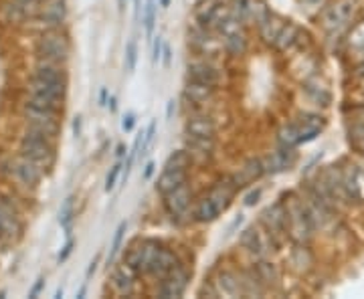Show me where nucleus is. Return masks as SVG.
<instances>
[{
  "label": "nucleus",
  "mask_w": 364,
  "mask_h": 299,
  "mask_svg": "<svg viewBox=\"0 0 364 299\" xmlns=\"http://www.w3.org/2000/svg\"><path fill=\"white\" fill-rule=\"evenodd\" d=\"M263 174H265L263 160H259V158H251V160H247V162L243 164V168H239V172H237L235 176H231V180H233L237 188H241V186H247V184L259 180Z\"/></svg>",
  "instance_id": "aec40b11"
},
{
  "label": "nucleus",
  "mask_w": 364,
  "mask_h": 299,
  "mask_svg": "<svg viewBox=\"0 0 364 299\" xmlns=\"http://www.w3.org/2000/svg\"><path fill=\"white\" fill-rule=\"evenodd\" d=\"M299 39V28L296 25H291V23H286V25L282 26V31H279V35H277V39H275V47L279 49V51H287L289 47H294Z\"/></svg>",
  "instance_id": "bb28decb"
},
{
  "label": "nucleus",
  "mask_w": 364,
  "mask_h": 299,
  "mask_svg": "<svg viewBox=\"0 0 364 299\" xmlns=\"http://www.w3.org/2000/svg\"><path fill=\"white\" fill-rule=\"evenodd\" d=\"M261 224L265 227V231L272 234L273 239L277 234L287 233V214L286 207L282 202L273 205V207H267L261 214Z\"/></svg>",
  "instance_id": "ddd939ff"
},
{
  "label": "nucleus",
  "mask_w": 364,
  "mask_h": 299,
  "mask_svg": "<svg viewBox=\"0 0 364 299\" xmlns=\"http://www.w3.org/2000/svg\"><path fill=\"white\" fill-rule=\"evenodd\" d=\"M107 105H109V109H112V112H116V109H117L116 95H109V99H107Z\"/></svg>",
  "instance_id": "3c124183"
},
{
  "label": "nucleus",
  "mask_w": 364,
  "mask_h": 299,
  "mask_svg": "<svg viewBox=\"0 0 364 299\" xmlns=\"http://www.w3.org/2000/svg\"><path fill=\"white\" fill-rule=\"evenodd\" d=\"M356 13V0H336L326 9L322 16V26L328 35H340L350 26L352 18Z\"/></svg>",
  "instance_id": "39448f33"
},
{
  "label": "nucleus",
  "mask_w": 364,
  "mask_h": 299,
  "mask_svg": "<svg viewBox=\"0 0 364 299\" xmlns=\"http://www.w3.org/2000/svg\"><path fill=\"white\" fill-rule=\"evenodd\" d=\"M294 162H296L294 148H282L277 152H272L269 156L263 160V168H265V172L277 174V172H284V170L291 168Z\"/></svg>",
  "instance_id": "6ab92c4d"
},
{
  "label": "nucleus",
  "mask_w": 364,
  "mask_h": 299,
  "mask_svg": "<svg viewBox=\"0 0 364 299\" xmlns=\"http://www.w3.org/2000/svg\"><path fill=\"white\" fill-rule=\"evenodd\" d=\"M126 154H128V150H126V146H124V143H119V146H117V148H116V156H117V160H124V156H126Z\"/></svg>",
  "instance_id": "8fccbe9b"
},
{
  "label": "nucleus",
  "mask_w": 364,
  "mask_h": 299,
  "mask_svg": "<svg viewBox=\"0 0 364 299\" xmlns=\"http://www.w3.org/2000/svg\"><path fill=\"white\" fill-rule=\"evenodd\" d=\"M188 180V170H176V168H164L162 174L158 176L156 190L164 196L170 190L178 188L182 184Z\"/></svg>",
  "instance_id": "412c9836"
},
{
  "label": "nucleus",
  "mask_w": 364,
  "mask_h": 299,
  "mask_svg": "<svg viewBox=\"0 0 364 299\" xmlns=\"http://www.w3.org/2000/svg\"><path fill=\"white\" fill-rule=\"evenodd\" d=\"M119 9H124V0H119Z\"/></svg>",
  "instance_id": "4d7b16f0"
},
{
  "label": "nucleus",
  "mask_w": 364,
  "mask_h": 299,
  "mask_svg": "<svg viewBox=\"0 0 364 299\" xmlns=\"http://www.w3.org/2000/svg\"><path fill=\"white\" fill-rule=\"evenodd\" d=\"M124 63H126V71L134 73V69L138 65V43L134 39L126 45V59H124Z\"/></svg>",
  "instance_id": "c9c22d12"
},
{
  "label": "nucleus",
  "mask_w": 364,
  "mask_h": 299,
  "mask_svg": "<svg viewBox=\"0 0 364 299\" xmlns=\"http://www.w3.org/2000/svg\"><path fill=\"white\" fill-rule=\"evenodd\" d=\"M284 25H286V21H282L277 14H273V13L269 14V18H267L263 25H259V33H261V37H263V40H265L267 45H273Z\"/></svg>",
  "instance_id": "cd10ccee"
},
{
  "label": "nucleus",
  "mask_w": 364,
  "mask_h": 299,
  "mask_svg": "<svg viewBox=\"0 0 364 299\" xmlns=\"http://www.w3.org/2000/svg\"><path fill=\"white\" fill-rule=\"evenodd\" d=\"M154 170H156V164L150 160V162L146 164V168H144V174H142L144 180H150V178H152V174H154Z\"/></svg>",
  "instance_id": "c03bdc74"
},
{
  "label": "nucleus",
  "mask_w": 364,
  "mask_h": 299,
  "mask_svg": "<svg viewBox=\"0 0 364 299\" xmlns=\"http://www.w3.org/2000/svg\"><path fill=\"white\" fill-rule=\"evenodd\" d=\"M287 214V231L291 233V237L298 241V243H304L312 237L314 231V219L310 214V210L304 207L301 202H294L286 207Z\"/></svg>",
  "instance_id": "423d86ee"
},
{
  "label": "nucleus",
  "mask_w": 364,
  "mask_h": 299,
  "mask_svg": "<svg viewBox=\"0 0 364 299\" xmlns=\"http://www.w3.org/2000/svg\"><path fill=\"white\" fill-rule=\"evenodd\" d=\"M158 281H160L156 289L158 298H182L184 291H186V287H188V281H191V273H188V269L184 265L178 263L172 271H168V273L164 275L162 279H158Z\"/></svg>",
  "instance_id": "0eeeda50"
},
{
  "label": "nucleus",
  "mask_w": 364,
  "mask_h": 299,
  "mask_svg": "<svg viewBox=\"0 0 364 299\" xmlns=\"http://www.w3.org/2000/svg\"><path fill=\"white\" fill-rule=\"evenodd\" d=\"M81 124H83L81 116H77L75 119H73V136H75V138H79V136H81Z\"/></svg>",
  "instance_id": "de8ad7c7"
},
{
  "label": "nucleus",
  "mask_w": 364,
  "mask_h": 299,
  "mask_svg": "<svg viewBox=\"0 0 364 299\" xmlns=\"http://www.w3.org/2000/svg\"><path fill=\"white\" fill-rule=\"evenodd\" d=\"M162 47H164V40L158 35V37H154V45H152V63H158V61H160V57H162Z\"/></svg>",
  "instance_id": "58836bf2"
},
{
  "label": "nucleus",
  "mask_w": 364,
  "mask_h": 299,
  "mask_svg": "<svg viewBox=\"0 0 364 299\" xmlns=\"http://www.w3.org/2000/svg\"><path fill=\"white\" fill-rule=\"evenodd\" d=\"M21 2H31V4H41L43 0H21Z\"/></svg>",
  "instance_id": "6e6d98bb"
},
{
  "label": "nucleus",
  "mask_w": 364,
  "mask_h": 299,
  "mask_svg": "<svg viewBox=\"0 0 364 299\" xmlns=\"http://www.w3.org/2000/svg\"><path fill=\"white\" fill-rule=\"evenodd\" d=\"M28 95H39V97H49V99H61L65 102L67 83H55V81H45L39 77H31L26 83Z\"/></svg>",
  "instance_id": "9b49d317"
},
{
  "label": "nucleus",
  "mask_w": 364,
  "mask_h": 299,
  "mask_svg": "<svg viewBox=\"0 0 364 299\" xmlns=\"http://www.w3.org/2000/svg\"><path fill=\"white\" fill-rule=\"evenodd\" d=\"M107 99H109V92H107V87H102L100 89V107H105Z\"/></svg>",
  "instance_id": "a18cd8bd"
},
{
  "label": "nucleus",
  "mask_w": 364,
  "mask_h": 299,
  "mask_svg": "<svg viewBox=\"0 0 364 299\" xmlns=\"http://www.w3.org/2000/svg\"><path fill=\"white\" fill-rule=\"evenodd\" d=\"M191 162H193V158H191V154H188L186 150H176V152H172V154L168 156L166 164H164V168L188 170Z\"/></svg>",
  "instance_id": "473e14b6"
},
{
  "label": "nucleus",
  "mask_w": 364,
  "mask_h": 299,
  "mask_svg": "<svg viewBox=\"0 0 364 299\" xmlns=\"http://www.w3.org/2000/svg\"><path fill=\"white\" fill-rule=\"evenodd\" d=\"M100 257H102V255H97V257H95V259L90 263V269H87V279H90L91 275L95 273V269H97V265H100Z\"/></svg>",
  "instance_id": "09e8293b"
},
{
  "label": "nucleus",
  "mask_w": 364,
  "mask_h": 299,
  "mask_svg": "<svg viewBox=\"0 0 364 299\" xmlns=\"http://www.w3.org/2000/svg\"><path fill=\"white\" fill-rule=\"evenodd\" d=\"M239 245L251 253L255 259H265L269 255L273 245V237L267 231H261L259 227H247L243 234L239 237Z\"/></svg>",
  "instance_id": "6e6552de"
},
{
  "label": "nucleus",
  "mask_w": 364,
  "mask_h": 299,
  "mask_svg": "<svg viewBox=\"0 0 364 299\" xmlns=\"http://www.w3.org/2000/svg\"><path fill=\"white\" fill-rule=\"evenodd\" d=\"M178 265V259H176V255L166 247H160L158 245L156 253H154V259L150 263V269H148V275H154L158 279H162L164 275L172 271L174 267Z\"/></svg>",
  "instance_id": "a211bd4d"
},
{
  "label": "nucleus",
  "mask_w": 364,
  "mask_h": 299,
  "mask_svg": "<svg viewBox=\"0 0 364 299\" xmlns=\"http://www.w3.org/2000/svg\"><path fill=\"white\" fill-rule=\"evenodd\" d=\"M174 114H176V102H174V99H170L168 105H166V119L170 121Z\"/></svg>",
  "instance_id": "49530a36"
},
{
  "label": "nucleus",
  "mask_w": 364,
  "mask_h": 299,
  "mask_svg": "<svg viewBox=\"0 0 364 299\" xmlns=\"http://www.w3.org/2000/svg\"><path fill=\"white\" fill-rule=\"evenodd\" d=\"M43 287H45V277H39V279H37V283L33 286V289H31V291H28V298H37Z\"/></svg>",
  "instance_id": "37998d69"
},
{
  "label": "nucleus",
  "mask_w": 364,
  "mask_h": 299,
  "mask_svg": "<svg viewBox=\"0 0 364 299\" xmlns=\"http://www.w3.org/2000/svg\"><path fill=\"white\" fill-rule=\"evenodd\" d=\"M186 79L195 81V83H205V85L217 87L221 81V75H219V69L207 63V61H193L186 67Z\"/></svg>",
  "instance_id": "dca6fc26"
},
{
  "label": "nucleus",
  "mask_w": 364,
  "mask_h": 299,
  "mask_svg": "<svg viewBox=\"0 0 364 299\" xmlns=\"http://www.w3.org/2000/svg\"><path fill=\"white\" fill-rule=\"evenodd\" d=\"M75 245H77V241L69 234L65 241V245H63V249H61V253L57 255V263L61 265V263H65L67 259H69V255L73 253V249H75Z\"/></svg>",
  "instance_id": "4c0bfd02"
},
{
  "label": "nucleus",
  "mask_w": 364,
  "mask_h": 299,
  "mask_svg": "<svg viewBox=\"0 0 364 299\" xmlns=\"http://www.w3.org/2000/svg\"><path fill=\"white\" fill-rule=\"evenodd\" d=\"M294 126H296V131H298L299 143H306L310 142V140H314V138L322 131L324 121H322V117L318 116H306L301 117L299 121H296Z\"/></svg>",
  "instance_id": "5701e85b"
},
{
  "label": "nucleus",
  "mask_w": 364,
  "mask_h": 299,
  "mask_svg": "<svg viewBox=\"0 0 364 299\" xmlns=\"http://www.w3.org/2000/svg\"><path fill=\"white\" fill-rule=\"evenodd\" d=\"M142 251H144V241H138L134 243L128 251H126V257H124V263L126 267L132 269L134 273H138V267H140V259H142Z\"/></svg>",
  "instance_id": "2f4dec72"
},
{
  "label": "nucleus",
  "mask_w": 364,
  "mask_h": 299,
  "mask_svg": "<svg viewBox=\"0 0 364 299\" xmlns=\"http://www.w3.org/2000/svg\"><path fill=\"white\" fill-rule=\"evenodd\" d=\"M156 130H158V121L156 119H152V121L148 124V128L144 130L142 148H140V158L146 156L148 148H150V146H152V142H154V138H156Z\"/></svg>",
  "instance_id": "f704fd0d"
},
{
  "label": "nucleus",
  "mask_w": 364,
  "mask_h": 299,
  "mask_svg": "<svg viewBox=\"0 0 364 299\" xmlns=\"http://www.w3.org/2000/svg\"><path fill=\"white\" fill-rule=\"evenodd\" d=\"M13 170L16 180L21 184H25V186H28V188L39 186L41 180H43V176H45V170L41 168V166H37L35 162H31V160H26V158L23 156L14 162Z\"/></svg>",
  "instance_id": "2eb2a0df"
},
{
  "label": "nucleus",
  "mask_w": 364,
  "mask_h": 299,
  "mask_svg": "<svg viewBox=\"0 0 364 299\" xmlns=\"http://www.w3.org/2000/svg\"><path fill=\"white\" fill-rule=\"evenodd\" d=\"M122 168H124V162H122V160H117L116 164L109 168L107 176H105V192H112V190L116 188L117 178H119V174H122Z\"/></svg>",
  "instance_id": "e433bc0d"
},
{
  "label": "nucleus",
  "mask_w": 364,
  "mask_h": 299,
  "mask_svg": "<svg viewBox=\"0 0 364 299\" xmlns=\"http://www.w3.org/2000/svg\"><path fill=\"white\" fill-rule=\"evenodd\" d=\"M186 136H196V138H215L217 136V124L208 116H193L188 117L186 126Z\"/></svg>",
  "instance_id": "4be33fe9"
},
{
  "label": "nucleus",
  "mask_w": 364,
  "mask_h": 299,
  "mask_svg": "<svg viewBox=\"0 0 364 299\" xmlns=\"http://www.w3.org/2000/svg\"><path fill=\"white\" fill-rule=\"evenodd\" d=\"M67 0H43L39 14L33 21H39L41 28H61L67 21Z\"/></svg>",
  "instance_id": "9d476101"
},
{
  "label": "nucleus",
  "mask_w": 364,
  "mask_h": 299,
  "mask_svg": "<svg viewBox=\"0 0 364 299\" xmlns=\"http://www.w3.org/2000/svg\"><path fill=\"white\" fill-rule=\"evenodd\" d=\"M85 289H87V286L83 283V286H81V289H79V291H77V295H75V298H77V299L85 298Z\"/></svg>",
  "instance_id": "603ef678"
},
{
  "label": "nucleus",
  "mask_w": 364,
  "mask_h": 299,
  "mask_svg": "<svg viewBox=\"0 0 364 299\" xmlns=\"http://www.w3.org/2000/svg\"><path fill=\"white\" fill-rule=\"evenodd\" d=\"M63 293H65V289H63V287H59V289H57V293H55V298L61 299L63 298Z\"/></svg>",
  "instance_id": "5fc2aeb1"
},
{
  "label": "nucleus",
  "mask_w": 364,
  "mask_h": 299,
  "mask_svg": "<svg viewBox=\"0 0 364 299\" xmlns=\"http://www.w3.org/2000/svg\"><path fill=\"white\" fill-rule=\"evenodd\" d=\"M223 47L225 51L233 57H241L247 51V37H245V31H239V33H233V35H225L223 37Z\"/></svg>",
  "instance_id": "a878e982"
},
{
  "label": "nucleus",
  "mask_w": 364,
  "mask_h": 299,
  "mask_svg": "<svg viewBox=\"0 0 364 299\" xmlns=\"http://www.w3.org/2000/svg\"><path fill=\"white\" fill-rule=\"evenodd\" d=\"M25 104L47 109V112H55V114H63V107H65V102L61 99H49V97H39V95H28Z\"/></svg>",
  "instance_id": "c85d7f7f"
},
{
  "label": "nucleus",
  "mask_w": 364,
  "mask_h": 299,
  "mask_svg": "<svg viewBox=\"0 0 364 299\" xmlns=\"http://www.w3.org/2000/svg\"><path fill=\"white\" fill-rule=\"evenodd\" d=\"M360 73H363V75H364V65H363V67H360Z\"/></svg>",
  "instance_id": "13d9d810"
},
{
  "label": "nucleus",
  "mask_w": 364,
  "mask_h": 299,
  "mask_svg": "<svg viewBox=\"0 0 364 299\" xmlns=\"http://www.w3.org/2000/svg\"><path fill=\"white\" fill-rule=\"evenodd\" d=\"M235 192H237V186L231 178H225L219 180L210 188V192L205 195L193 208L191 217L196 222H213L221 217L223 212L229 208L231 200H233Z\"/></svg>",
  "instance_id": "f257e3e1"
},
{
  "label": "nucleus",
  "mask_w": 364,
  "mask_h": 299,
  "mask_svg": "<svg viewBox=\"0 0 364 299\" xmlns=\"http://www.w3.org/2000/svg\"><path fill=\"white\" fill-rule=\"evenodd\" d=\"M170 2H172V0H158V4H160V9H168Z\"/></svg>",
  "instance_id": "864d4df0"
},
{
  "label": "nucleus",
  "mask_w": 364,
  "mask_h": 299,
  "mask_svg": "<svg viewBox=\"0 0 364 299\" xmlns=\"http://www.w3.org/2000/svg\"><path fill=\"white\" fill-rule=\"evenodd\" d=\"M109 289L117 298H132L136 293V281H134V271L124 267H117L109 275Z\"/></svg>",
  "instance_id": "4468645a"
},
{
  "label": "nucleus",
  "mask_w": 364,
  "mask_h": 299,
  "mask_svg": "<svg viewBox=\"0 0 364 299\" xmlns=\"http://www.w3.org/2000/svg\"><path fill=\"white\" fill-rule=\"evenodd\" d=\"M126 231H128V222L122 221L119 224H117L116 234H114V241H112V247H109V255H107V269L116 263V257H117V253H119V249H122Z\"/></svg>",
  "instance_id": "c756f323"
},
{
  "label": "nucleus",
  "mask_w": 364,
  "mask_h": 299,
  "mask_svg": "<svg viewBox=\"0 0 364 299\" xmlns=\"http://www.w3.org/2000/svg\"><path fill=\"white\" fill-rule=\"evenodd\" d=\"M261 195H263V190H261V188H255V190H251V192L245 196L243 205H245V207H255V205L259 202Z\"/></svg>",
  "instance_id": "ea45409f"
},
{
  "label": "nucleus",
  "mask_w": 364,
  "mask_h": 299,
  "mask_svg": "<svg viewBox=\"0 0 364 299\" xmlns=\"http://www.w3.org/2000/svg\"><path fill=\"white\" fill-rule=\"evenodd\" d=\"M134 126H136V116L130 112V114H126L124 119H122V130L128 134V131L134 130Z\"/></svg>",
  "instance_id": "a19ab883"
},
{
  "label": "nucleus",
  "mask_w": 364,
  "mask_h": 299,
  "mask_svg": "<svg viewBox=\"0 0 364 299\" xmlns=\"http://www.w3.org/2000/svg\"><path fill=\"white\" fill-rule=\"evenodd\" d=\"M73 205H75V198L67 196L61 208H59V222H61V227H65L67 231H69V224L73 221Z\"/></svg>",
  "instance_id": "72a5a7b5"
},
{
  "label": "nucleus",
  "mask_w": 364,
  "mask_h": 299,
  "mask_svg": "<svg viewBox=\"0 0 364 299\" xmlns=\"http://www.w3.org/2000/svg\"><path fill=\"white\" fill-rule=\"evenodd\" d=\"M186 152L193 156H200L203 160L213 156L215 152V138H196V136H186Z\"/></svg>",
  "instance_id": "b1692460"
},
{
  "label": "nucleus",
  "mask_w": 364,
  "mask_h": 299,
  "mask_svg": "<svg viewBox=\"0 0 364 299\" xmlns=\"http://www.w3.org/2000/svg\"><path fill=\"white\" fill-rule=\"evenodd\" d=\"M21 156L35 162L37 166L45 170H51L55 164V140L39 131L26 130L21 138Z\"/></svg>",
  "instance_id": "f03ea898"
},
{
  "label": "nucleus",
  "mask_w": 364,
  "mask_h": 299,
  "mask_svg": "<svg viewBox=\"0 0 364 299\" xmlns=\"http://www.w3.org/2000/svg\"><path fill=\"white\" fill-rule=\"evenodd\" d=\"M156 11H158L156 0H146V4H144L142 23L148 37H152V33H154V25H156Z\"/></svg>",
  "instance_id": "7c9ffc66"
},
{
  "label": "nucleus",
  "mask_w": 364,
  "mask_h": 299,
  "mask_svg": "<svg viewBox=\"0 0 364 299\" xmlns=\"http://www.w3.org/2000/svg\"><path fill=\"white\" fill-rule=\"evenodd\" d=\"M33 77L45 79V81H55V83H69L67 79V67L61 61H51V59H39L33 67Z\"/></svg>",
  "instance_id": "f8f14e48"
},
{
  "label": "nucleus",
  "mask_w": 364,
  "mask_h": 299,
  "mask_svg": "<svg viewBox=\"0 0 364 299\" xmlns=\"http://www.w3.org/2000/svg\"><path fill=\"white\" fill-rule=\"evenodd\" d=\"M215 95V87L213 85H205V83H195L188 81L184 87V97L193 104H207Z\"/></svg>",
  "instance_id": "393cba45"
},
{
  "label": "nucleus",
  "mask_w": 364,
  "mask_h": 299,
  "mask_svg": "<svg viewBox=\"0 0 364 299\" xmlns=\"http://www.w3.org/2000/svg\"><path fill=\"white\" fill-rule=\"evenodd\" d=\"M23 117H25L26 130L39 131V134L49 136L51 140H57L59 130H61V114L47 112V109H41V107H33V105L25 104V107H23Z\"/></svg>",
  "instance_id": "20e7f679"
},
{
  "label": "nucleus",
  "mask_w": 364,
  "mask_h": 299,
  "mask_svg": "<svg viewBox=\"0 0 364 299\" xmlns=\"http://www.w3.org/2000/svg\"><path fill=\"white\" fill-rule=\"evenodd\" d=\"M164 198V208L172 217V221L181 222L184 217L191 214V207H193V190L188 188V184L184 183L178 188L170 190L166 195L162 196Z\"/></svg>",
  "instance_id": "1a4fd4ad"
},
{
  "label": "nucleus",
  "mask_w": 364,
  "mask_h": 299,
  "mask_svg": "<svg viewBox=\"0 0 364 299\" xmlns=\"http://www.w3.org/2000/svg\"><path fill=\"white\" fill-rule=\"evenodd\" d=\"M160 59H162V65L168 69L170 63H172V49H170L168 45L162 47V57H160Z\"/></svg>",
  "instance_id": "79ce46f5"
},
{
  "label": "nucleus",
  "mask_w": 364,
  "mask_h": 299,
  "mask_svg": "<svg viewBox=\"0 0 364 299\" xmlns=\"http://www.w3.org/2000/svg\"><path fill=\"white\" fill-rule=\"evenodd\" d=\"M217 291L227 295V298H243V281H241V273L231 271V269H223L221 273L217 275L215 281Z\"/></svg>",
  "instance_id": "f3484780"
},
{
  "label": "nucleus",
  "mask_w": 364,
  "mask_h": 299,
  "mask_svg": "<svg viewBox=\"0 0 364 299\" xmlns=\"http://www.w3.org/2000/svg\"><path fill=\"white\" fill-rule=\"evenodd\" d=\"M35 55L39 59H51L65 63L71 55V40L61 28H47L39 35L35 43Z\"/></svg>",
  "instance_id": "7ed1b4c3"
}]
</instances>
